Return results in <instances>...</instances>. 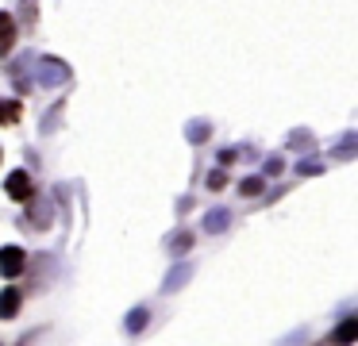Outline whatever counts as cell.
I'll return each mask as SVG.
<instances>
[{
    "instance_id": "obj_16",
    "label": "cell",
    "mask_w": 358,
    "mask_h": 346,
    "mask_svg": "<svg viewBox=\"0 0 358 346\" xmlns=\"http://www.w3.org/2000/svg\"><path fill=\"white\" fill-rule=\"evenodd\" d=\"M262 189H266V177H262V173H255V177H247V181H239V192H243V196H258Z\"/></svg>"
},
{
    "instance_id": "obj_17",
    "label": "cell",
    "mask_w": 358,
    "mask_h": 346,
    "mask_svg": "<svg viewBox=\"0 0 358 346\" xmlns=\"http://www.w3.org/2000/svg\"><path fill=\"white\" fill-rule=\"evenodd\" d=\"M296 173H301V177H316V173H324V161H320V158H304V161H296Z\"/></svg>"
},
{
    "instance_id": "obj_1",
    "label": "cell",
    "mask_w": 358,
    "mask_h": 346,
    "mask_svg": "<svg viewBox=\"0 0 358 346\" xmlns=\"http://www.w3.org/2000/svg\"><path fill=\"white\" fill-rule=\"evenodd\" d=\"M35 66V85H43V89H62V85L73 81V69L66 66L62 58H50V54H43V58H31Z\"/></svg>"
},
{
    "instance_id": "obj_20",
    "label": "cell",
    "mask_w": 358,
    "mask_h": 346,
    "mask_svg": "<svg viewBox=\"0 0 358 346\" xmlns=\"http://www.w3.org/2000/svg\"><path fill=\"white\" fill-rule=\"evenodd\" d=\"M335 158H355V135H347V138H343V146L335 150Z\"/></svg>"
},
{
    "instance_id": "obj_21",
    "label": "cell",
    "mask_w": 358,
    "mask_h": 346,
    "mask_svg": "<svg viewBox=\"0 0 358 346\" xmlns=\"http://www.w3.org/2000/svg\"><path fill=\"white\" fill-rule=\"evenodd\" d=\"M231 161H239V150H235V146H224V150H220V166H231Z\"/></svg>"
},
{
    "instance_id": "obj_4",
    "label": "cell",
    "mask_w": 358,
    "mask_h": 346,
    "mask_svg": "<svg viewBox=\"0 0 358 346\" xmlns=\"http://www.w3.org/2000/svg\"><path fill=\"white\" fill-rule=\"evenodd\" d=\"M4 192H8L12 200H20V204H24V200L35 192L31 173H27V169H16V173H8V181H4Z\"/></svg>"
},
{
    "instance_id": "obj_14",
    "label": "cell",
    "mask_w": 358,
    "mask_h": 346,
    "mask_svg": "<svg viewBox=\"0 0 358 346\" xmlns=\"http://www.w3.org/2000/svg\"><path fill=\"white\" fill-rule=\"evenodd\" d=\"M193 243H196L193 231H173V238L166 246H170V254H185V250H193Z\"/></svg>"
},
{
    "instance_id": "obj_5",
    "label": "cell",
    "mask_w": 358,
    "mask_h": 346,
    "mask_svg": "<svg viewBox=\"0 0 358 346\" xmlns=\"http://www.w3.org/2000/svg\"><path fill=\"white\" fill-rule=\"evenodd\" d=\"M24 120V96H0V127Z\"/></svg>"
},
{
    "instance_id": "obj_8",
    "label": "cell",
    "mask_w": 358,
    "mask_h": 346,
    "mask_svg": "<svg viewBox=\"0 0 358 346\" xmlns=\"http://www.w3.org/2000/svg\"><path fill=\"white\" fill-rule=\"evenodd\" d=\"M227 227H231V212H227V208H212V212L204 215V235H224Z\"/></svg>"
},
{
    "instance_id": "obj_3",
    "label": "cell",
    "mask_w": 358,
    "mask_h": 346,
    "mask_svg": "<svg viewBox=\"0 0 358 346\" xmlns=\"http://www.w3.org/2000/svg\"><path fill=\"white\" fill-rule=\"evenodd\" d=\"M27 250L24 246H0V277H20L27 273Z\"/></svg>"
},
{
    "instance_id": "obj_18",
    "label": "cell",
    "mask_w": 358,
    "mask_h": 346,
    "mask_svg": "<svg viewBox=\"0 0 358 346\" xmlns=\"http://www.w3.org/2000/svg\"><path fill=\"white\" fill-rule=\"evenodd\" d=\"M281 169H285V158H281V154H270V158L262 161V177H278Z\"/></svg>"
},
{
    "instance_id": "obj_2",
    "label": "cell",
    "mask_w": 358,
    "mask_h": 346,
    "mask_svg": "<svg viewBox=\"0 0 358 346\" xmlns=\"http://www.w3.org/2000/svg\"><path fill=\"white\" fill-rule=\"evenodd\" d=\"M50 219H55V204H50V196H35L31 192V196L24 200V223L35 227V231H47Z\"/></svg>"
},
{
    "instance_id": "obj_9",
    "label": "cell",
    "mask_w": 358,
    "mask_h": 346,
    "mask_svg": "<svg viewBox=\"0 0 358 346\" xmlns=\"http://www.w3.org/2000/svg\"><path fill=\"white\" fill-rule=\"evenodd\" d=\"M27 66H31V58H20V66H12V85H16V96H27V92H31V73H27Z\"/></svg>"
},
{
    "instance_id": "obj_7",
    "label": "cell",
    "mask_w": 358,
    "mask_h": 346,
    "mask_svg": "<svg viewBox=\"0 0 358 346\" xmlns=\"http://www.w3.org/2000/svg\"><path fill=\"white\" fill-rule=\"evenodd\" d=\"M20 308H24V292H20V289H4V292H0V319H16Z\"/></svg>"
},
{
    "instance_id": "obj_22",
    "label": "cell",
    "mask_w": 358,
    "mask_h": 346,
    "mask_svg": "<svg viewBox=\"0 0 358 346\" xmlns=\"http://www.w3.org/2000/svg\"><path fill=\"white\" fill-rule=\"evenodd\" d=\"M189 208H193V196H181V200H178V212H181V215H185V212H189Z\"/></svg>"
},
{
    "instance_id": "obj_15",
    "label": "cell",
    "mask_w": 358,
    "mask_h": 346,
    "mask_svg": "<svg viewBox=\"0 0 358 346\" xmlns=\"http://www.w3.org/2000/svg\"><path fill=\"white\" fill-rule=\"evenodd\" d=\"M312 146H316V138H312V131H293V135H289V150H312Z\"/></svg>"
},
{
    "instance_id": "obj_13",
    "label": "cell",
    "mask_w": 358,
    "mask_h": 346,
    "mask_svg": "<svg viewBox=\"0 0 358 346\" xmlns=\"http://www.w3.org/2000/svg\"><path fill=\"white\" fill-rule=\"evenodd\" d=\"M331 338H335V343H355V338H358V319H355V315H347V319L331 331Z\"/></svg>"
},
{
    "instance_id": "obj_12",
    "label": "cell",
    "mask_w": 358,
    "mask_h": 346,
    "mask_svg": "<svg viewBox=\"0 0 358 346\" xmlns=\"http://www.w3.org/2000/svg\"><path fill=\"white\" fill-rule=\"evenodd\" d=\"M208 135H212V123H208V120H193V123L185 127V138H189L193 146L208 143Z\"/></svg>"
},
{
    "instance_id": "obj_19",
    "label": "cell",
    "mask_w": 358,
    "mask_h": 346,
    "mask_svg": "<svg viewBox=\"0 0 358 346\" xmlns=\"http://www.w3.org/2000/svg\"><path fill=\"white\" fill-rule=\"evenodd\" d=\"M208 189H212V192L227 189V173H224V166H220V169H212V173H208Z\"/></svg>"
},
{
    "instance_id": "obj_6",
    "label": "cell",
    "mask_w": 358,
    "mask_h": 346,
    "mask_svg": "<svg viewBox=\"0 0 358 346\" xmlns=\"http://www.w3.org/2000/svg\"><path fill=\"white\" fill-rule=\"evenodd\" d=\"M16 35H20V27H16V15H8V12H0V58L16 46Z\"/></svg>"
},
{
    "instance_id": "obj_11",
    "label": "cell",
    "mask_w": 358,
    "mask_h": 346,
    "mask_svg": "<svg viewBox=\"0 0 358 346\" xmlns=\"http://www.w3.org/2000/svg\"><path fill=\"white\" fill-rule=\"evenodd\" d=\"M189 277H193V266H189V261H181L178 269H170V273H166L162 292H173V289H181V284H189Z\"/></svg>"
},
{
    "instance_id": "obj_10",
    "label": "cell",
    "mask_w": 358,
    "mask_h": 346,
    "mask_svg": "<svg viewBox=\"0 0 358 346\" xmlns=\"http://www.w3.org/2000/svg\"><path fill=\"white\" fill-rule=\"evenodd\" d=\"M147 323H150V308H131L127 312V319H124V327H127V335H143L147 331Z\"/></svg>"
}]
</instances>
